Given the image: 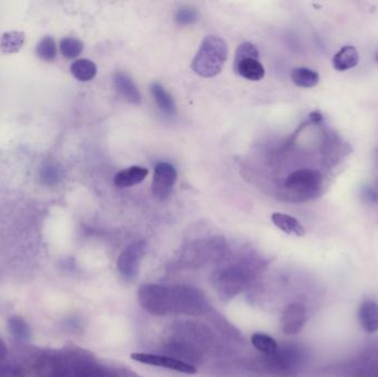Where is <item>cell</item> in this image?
Here are the masks:
<instances>
[{
  "label": "cell",
  "mask_w": 378,
  "mask_h": 377,
  "mask_svg": "<svg viewBox=\"0 0 378 377\" xmlns=\"http://www.w3.org/2000/svg\"><path fill=\"white\" fill-rule=\"evenodd\" d=\"M228 58L226 41L218 36H207L203 40L192 62L193 71L203 78H214L218 76Z\"/></svg>",
  "instance_id": "cell-1"
},
{
  "label": "cell",
  "mask_w": 378,
  "mask_h": 377,
  "mask_svg": "<svg viewBox=\"0 0 378 377\" xmlns=\"http://www.w3.org/2000/svg\"><path fill=\"white\" fill-rule=\"evenodd\" d=\"M233 70L250 81H260L265 70L260 62V52L251 42H243L236 50Z\"/></svg>",
  "instance_id": "cell-2"
},
{
  "label": "cell",
  "mask_w": 378,
  "mask_h": 377,
  "mask_svg": "<svg viewBox=\"0 0 378 377\" xmlns=\"http://www.w3.org/2000/svg\"><path fill=\"white\" fill-rule=\"evenodd\" d=\"M323 183L320 171L311 169H301L291 173L285 179V186L291 193L303 198L315 196Z\"/></svg>",
  "instance_id": "cell-3"
},
{
  "label": "cell",
  "mask_w": 378,
  "mask_h": 377,
  "mask_svg": "<svg viewBox=\"0 0 378 377\" xmlns=\"http://www.w3.org/2000/svg\"><path fill=\"white\" fill-rule=\"evenodd\" d=\"M138 300L143 308L156 316L168 313V289L160 286H144L138 291Z\"/></svg>",
  "instance_id": "cell-4"
},
{
  "label": "cell",
  "mask_w": 378,
  "mask_h": 377,
  "mask_svg": "<svg viewBox=\"0 0 378 377\" xmlns=\"http://www.w3.org/2000/svg\"><path fill=\"white\" fill-rule=\"evenodd\" d=\"M177 181V171L170 163L160 162L155 166L152 193L158 201H166L170 196Z\"/></svg>",
  "instance_id": "cell-5"
},
{
  "label": "cell",
  "mask_w": 378,
  "mask_h": 377,
  "mask_svg": "<svg viewBox=\"0 0 378 377\" xmlns=\"http://www.w3.org/2000/svg\"><path fill=\"white\" fill-rule=\"evenodd\" d=\"M146 243L140 240L131 243L123 250L118 260V269L126 279H133L138 276L141 261L145 256Z\"/></svg>",
  "instance_id": "cell-6"
},
{
  "label": "cell",
  "mask_w": 378,
  "mask_h": 377,
  "mask_svg": "<svg viewBox=\"0 0 378 377\" xmlns=\"http://www.w3.org/2000/svg\"><path fill=\"white\" fill-rule=\"evenodd\" d=\"M132 360L143 364L160 366V368H168V370L176 371V372L185 373V374H196L197 370L193 365L187 364L176 358H168V356H153L145 353H134L131 356Z\"/></svg>",
  "instance_id": "cell-7"
},
{
  "label": "cell",
  "mask_w": 378,
  "mask_h": 377,
  "mask_svg": "<svg viewBox=\"0 0 378 377\" xmlns=\"http://www.w3.org/2000/svg\"><path fill=\"white\" fill-rule=\"evenodd\" d=\"M307 322V308L301 303H291L285 308L281 318V328L289 336L300 333Z\"/></svg>",
  "instance_id": "cell-8"
},
{
  "label": "cell",
  "mask_w": 378,
  "mask_h": 377,
  "mask_svg": "<svg viewBox=\"0 0 378 377\" xmlns=\"http://www.w3.org/2000/svg\"><path fill=\"white\" fill-rule=\"evenodd\" d=\"M114 86L124 100L133 104H140L142 96L138 86L134 84L131 76L124 72H116L114 76Z\"/></svg>",
  "instance_id": "cell-9"
},
{
  "label": "cell",
  "mask_w": 378,
  "mask_h": 377,
  "mask_svg": "<svg viewBox=\"0 0 378 377\" xmlns=\"http://www.w3.org/2000/svg\"><path fill=\"white\" fill-rule=\"evenodd\" d=\"M359 323L367 333L378 331V303L374 300H364L359 308Z\"/></svg>",
  "instance_id": "cell-10"
},
{
  "label": "cell",
  "mask_w": 378,
  "mask_h": 377,
  "mask_svg": "<svg viewBox=\"0 0 378 377\" xmlns=\"http://www.w3.org/2000/svg\"><path fill=\"white\" fill-rule=\"evenodd\" d=\"M148 169L142 166H131L118 171L114 176V185L118 188H128L142 183L148 176Z\"/></svg>",
  "instance_id": "cell-11"
},
{
  "label": "cell",
  "mask_w": 378,
  "mask_h": 377,
  "mask_svg": "<svg viewBox=\"0 0 378 377\" xmlns=\"http://www.w3.org/2000/svg\"><path fill=\"white\" fill-rule=\"evenodd\" d=\"M359 61V54L357 48L345 46L335 54L332 60L333 68L337 71H347L349 69L355 68Z\"/></svg>",
  "instance_id": "cell-12"
},
{
  "label": "cell",
  "mask_w": 378,
  "mask_h": 377,
  "mask_svg": "<svg viewBox=\"0 0 378 377\" xmlns=\"http://www.w3.org/2000/svg\"><path fill=\"white\" fill-rule=\"evenodd\" d=\"M271 221L279 229L287 235H295L297 237H303L305 235V227L292 216L275 213L271 216Z\"/></svg>",
  "instance_id": "cell-13"
},
{
  "label": "cell",
  "mask_w": 378,
  "mask_h": 377,
  "mask_svg": "<svg viewBox=\"0 0 378 377\" xmlns=\"http://www.w3.org/2000/svg\"><path fill=\"white\" fill-rule=\"evenodd\" d=\"M150 91L160 111L168 116H174L176 113V106H175L174 99L168 94L166 89L162 84H153L150 86Z\"/></svg>",
  "instance_id": "cell-14"
},
{
  "label": "cell",
  "mask_w": 378,
  "mask_h": 377,
  "mask_svg": "<svg viewBox=\"0 0 378 377\" xmlns=\"http://www.w3.org/2000/svg\"><path fill=\"white\" fill-rule=\"evenodd\" d=\"M72 76L81 82L91 81L98 74V68L91 60L79 59L74 61L70 68Z\"/></svg>",
  "instance_id": "cell-15"
},
{
  "label": "cell",
  "mask_w": 378,
  "mask_h": 377,
  "mask_svg": "<svg viewBox=\"0 0 378 377\" xmlns=\"http://www.w3.org/2000/svg\"><path fill=\"white\" fill-rule=\"evenodd\" d=\"M293 84L300 88H313L320 81V76L317 71L309 68H295L291 72Z\"/></svg>",
  "instance_id": "cell-16"
},
{
  "label": "cell",
  "mask_w": 378,
  "mask_h": 377,
  "mask_svg": "<svg viewBox=\"0 0 378 377\" xmlns=\"http://www.w3.org/2000/svg\"><path fill=\"white\" fill-rule=\"evenodd\" d=\"M26 34L22 31L5 32L0 40L1 51L6 54H17L25 44Z\"/></svg>",
  "instance_id": "cell-17"
},
{
  "label": "cell",
  "mask_w": 378,
  "mask_h": 377,
  "mask_svg": "<svg viewBox=\"0 0 378 377\" xmlns=\"http://www.w3.org/2000/svg\"><path fill=\"white\" fill-rule=\"evenodd\" d=\"M251 343L257 350L260 351L261 353H265V354H268V356H273L279 350V346H277L275 338H271L268 334H252Z\"/></svg>",
  "instance_id": "cell-18"
},
{
  "label": "cell",
  "mask_w": 378,
  "mask_h": 377,
  "mask_svg": "<svg viewBox=\"0 0 378 377\" xmlns=\"http://www.w3.org/2000/svg\"><path fill=\"white\" fill-rule=\"evenodd\" d=\"M83 42L76 38H64L60 42V50H61L62 56L66 59H74L76 56H79L83 51Z\"/></svg>",
  "instance_id": "cell-19"
},
{
  "label": "cell",
  "mask_w": 378,
  "mask_h": 377,
  "mask_svg": "<svg viewBox=\"0 0 378 377\" xmlns=\"http://www.w3.org/2000/svg\"><path fill=\"white\" fill-rule=\"evenodd\" d=\"M36 52H37L40 59L44 60V61H53L57 56V46H56L53 38L49 37V36L42 38L38 44Z\"/></svg>",
  "instance_id": "cell-20"
},
{
  "label": "cell",
  "mask_w": 378,
  "mask_h": 377,
  "mask_svg": "<svg viewBox=\"0 0 378 377\" xmlns=\"http://www.w3.org/2000/svg\"><path fill=\"white\" fill-rule=\"evenodd\" d=\"M175 20L180 25H192L198 20V13L195 8L183 7L177 11L176 15H175Z\"/></svg>",
  "instance_id": "cell-21"
},
{
  "label": "cell",
  "mask_w": 378,
  "mask_h": 377,
  "mask_svg": "<svg viewBox=\"0 0 378 377\" xmlns=\"http://www.w3.org/2000/svg\"><path fill=\"white\" fill-rule=\"evenodd\" d=\"M41 179L46 184H54L59 179V173L53 166H44L41 171Z\"/></svg>",
  "instance_id": "cell-22"
},
{
  "label": "cell",
  "mask_w": 378,
  "mask_h": 377,
  "mask_svg": "<svg viewBox=\"0 0 378 377\" xmlns=\"http://www.w3.org/2000/svg\"><path fill=\"white\" fill-rule=\"evenodd\" d=\"M375 60H376V62H377V64H378V51L376 52V54H375Z\"/></svg>",
  "instance_id": "cell-23"
}]
</instances>
